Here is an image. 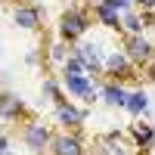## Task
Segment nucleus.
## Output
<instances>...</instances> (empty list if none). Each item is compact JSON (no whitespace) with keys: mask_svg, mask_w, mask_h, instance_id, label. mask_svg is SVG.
Returning a JSON list of instances; mask_svg holds the SVG:
<instances>
[{"mask_svg":"<svg viewBox=\"0 0 155 155\" xmlns=\"http://www.w3.org/2000/svg\"><path fill=\"white\" fill-rule=\"evenodd\" d=\"M90 25H93V19H90V12L81 9V6H68L59 12V41H65L68 47H74L81 37L90 34Z\"/></svg>","mask_w":155,"mask_h":155,"instance_id":"1","label":"nucleus"},{"mask_svg":"<svg viewBox=\"0 0 155 155\" xmlns=\"http://www.w3.org/2000/svg\"><path fill=\"white\" fill-rule=\"evenodd\" d=\"M50 140H53V130H50V124H44L41 118H34V115H28V118L22 121V143L28 152L41 155L50 149Z\"/></svg>","mask_w":155,"mask_h":155,"instance_id":"2","label":"nucleus"},{"mask_svg":"<svg viewBox=\"0 0 155 155\" xmlns=\"http://www.w3.org/2000/svg\"><path fill=\"white\" fill-rule=\"evenodd\" d=\"M102 74H106V81H134V78H140L137 74V65L127 59L124 50H106Z\"/></svg>","mask_w":155,"mask_h":155,"instance_id":"3","label":"nucleus"},{"mask_svg":"<svg viewBox=\"0 0 155 155\" xmlns=\"http://www.w3.org/2000/svg\"><path fill=\"white\" fill-rule=\"evenodd\" d=\"M71 53L84 62V71L87 74H102V59H106V50H102V44L96 41H90V37H81L74 47H71Z\"/></svg>","mask_w":155,"mask_h":155,"instance_id":"4","label":"nucleus"},{"mask_svg":"<svg viewBox=\"0 0 155 155\" xmlns=\"http://www.w3.org/2000/svg\"><path fill=\"white\" fill-rule=\"evenodd\" d=\"M121 50L127 53V59H130L137 68H143L146 62L155 56V44L149 41L146 34H127V37H124V47H121Z\"/></svg>","mask_w":155,"mask_h":155,"instance_id":"5","label":"nucleus"},{"mask_svg":"<svg viewBox=\"0 0 155 155\" xmlns=\"http://www.w3.org/2000/svg\"><path fill=\"white\" fill-rule=\"evenodd\" d=\"M41 22H44V9L37 6V3H19V6H12V25L22 31H37L41 28Z\"/></svg>","mask_w":155,"mask_h":155,"instance_id":"6","label":"nucleus"},{"mask_svg":"<svg viewBox=\"0 0 155 155\" xmlns=\"http://www.w3.org/2000/svg\"><path fill=\"white\" fill-rule=\"evenodd\" d=\"M50 155H87L84 149V140L78 137L74 130H62V134H53L50 140Z\"/></svg>","mask_w":155,"mask_h":155,"instance_id":"7","label":"nucleus"},{"mask_svg":"<svg viewBox=\"0 0 155 155\" xmlns=\"http://www.w3.org/2000/svg\"><path fill=\"white\" fill-rule=\"evenodd\" d=\"M56 121L62 124V127H65V130H78V127H81L84 121H87V109H81V106H74V102L71 99H59L56 102Z\"/></svg>","mask_w":155,"mask_h":155,"instance_id":"8","label":"nucleus"},{"mask_svg":"<svg viewBox=\"0 0 155 155\" xmlns=\"http://www.w3.org/2000/svg\"><path fill=\"white\" fill-rule=\"evenodd\" d=\"M25 118H28L25 99L12 90H0V121H25Z\"/></svg>","mask_w":155,"mask_h":155,"instance_id":"9","label":"nucleus"},{"mask_svg":"<svg viewBox=\"0 0 155 155\" xmlns=\"http://www.w3.org/2000/svg\"><path fill=\"white\" fill-rule=\"evenodd\" d=\"M93 155H134V143H124V137L118 130H112V134L96 140Z\"/></svg>","mask_w":155,"mask_h":155,"instance_id":"10","label":"nucleus"},{"mask_svg":"<svg viewBox=\"0 0 155 155\" xmlns=\"http://www.w3.org/2000/svg\"><path fill=\"white\" fill-rule=\"evenodd\" d=\"M127 134H130L134 149H149V152H155V130H152V124H149V121L137 118L130 127H127Z\"/></svg>","mask_w":155,"mask_h":155,"instance_id":"11","label":"nucleus"},{"mask_svg":"<svg viewBox=\"0 0 155 155\" xmlns=\"http://www.w3.org/2000/svg\"><path fill=\"white\" fill-rule=\"evenodd\" d=\"M124 99H127V87L121 81H106L99 87V102H106L109 109H124Z\"/></svg>","mask_w":155,"mask_h":155,"instance_id":"12","label":"nucleus"},{"mask_svg":"<svg viewBox=\"0 0 155 155\" xmlns=\"http://www.w3.org/2000/svg\"><path fill=\"white\" fill-rule=\"evenodd\" d=\"M149 16H152V12H146V9H143V16H140L137 6L127 9V12H121V31L124 34H143L146 25H149Z\"/></svg>","mask_w":155,"mask_h":155,"instance_id":"13","label":"nucleus"},{"mask_svg":"<svg viewBox=\"0 0 155 155\" xmlns=\"http://www.w3.org/2000/svg\"><path fill=\"white\" fill-rule=\"evenodd\" d=\"M124 112L130 115V118H143V115L149 112V96H146V90H127Z\"/></svg>","mask_w":155,"mask_h":155,"instance_id":"14","label":"nucleus"},{"mask_svg":"<svg viewBox=\"0 0 155 155\" xmlns=\"http://www.w3.org/2000/svg\"><path fill=\"white\" fill-rule=\"evenodd\" d=\"M93 22L96 25H102V28H109V31H121V16L115 9H109L106 3H93Z\"/></svg>","mask_w":155,"mask_h":155,"instance_id":"15","label":"nucleus"},{"mask_svg":"<svg viewBox=\"0 0 155 155\" xmlns=\"http://www.w3.org/2000/svg\"><path fill=\"white\" fill-rule=\"evenodd\" d=\"M41 96L47 102H53V106H56L59 99H65V93H62V87H59L56 78H44V81H41Z\"/></svg>","mask_w":155,"mask_h":155,"instance_id":"16","label":"nucleus"},{"mask_svg":"<svg viewBox=\"0 0 155 155\" xmlns=\"http://www.w3.org/2000/svg\"><path fill=\"white\" fill-rule=\"evenodd\" d=\"M59 74H87V71H84V62L78 59L74 53H68V56H65V62L59 65Z\"/></svg>","mask_w":155,"mask_h":155,"instance_id":"17","label":"nucleus"},{"mask_svg":"<svg viewBox=\"0 0 155 155\" xmlns=\"http://www.w3.org/2000/svg\"><path fill=\"white\" fill-rule=\"evenodd\" d=\"M71 53V47L65 44V41H56L53 47H50V53H47V59L50 62H56V65H62V62H65V56Z\"/></svg>","mask_w":155,"mask_h":155,"instance_id":"18","label":"nucleus"},{"mask_svg":"<svg viewBox=\"0 0 155 155\" xmlns=\"http://www.w3.org/2000/svg\"><path fill=\"white\" fill-rule=\"evenodd\" d=\"M99 3H106L109 9H115L121 16V12H127V9H134L137 6V0H99Z\"/></svg>","mask_w":155,"mask_h":155,"instance_id":"19","label":"nucleus"},{"mask_svg":"<svg viewBox=\"0 0 155 155\" xmlns=\"http://www.w3.org/2000/svg\"><path fill=\"white\" fill-rule=\"evenodd\" d=\"M37 62H41V53H37V50H28V53H25V65H37Z\"/></svg>","mask_w":155,"mask_h":155,"instance_id":"20","label":"nucleus"},{"mask_svg":"<svg viewBox=\"0 0 155 155\" xmlns=\"http://www.w3.org/2000/svg\"><path fill=\"white\" fill-rule=\"evenodd\" d=\"M143 71H146V78H149V81H155V56H152L146 65H143Z\"/></svg>","mask_w":155,"mask_h":155,"instance_id":"21","label":"nucleus"},{"mask_svg":"<svg viewBox=\"0 0 155 155\" xmlns=\"http://www.w3.org/2000/svg\"><path fill=\"white\" fill-rule=\"evenodd\" d=\"M137 6H143L146 12H155V0H137Z\"/></svg>","mask_w":155,"mask_h":155,"instance_id":"22","label":"nucleus"},{"mask_svg":"<svg viewBox=\"0 0 155 155\" xmlns=\"http://www.w3.org/2000/svg\"><path fill=\"white\" fill-rule=\"evenodd\" d=\"M3 149H9V137H6V134H0V152H3Z\"/></svg>","mask_w":155,"mask_h":155,"instance_id":"23","label":"nucleus"},{"mask_svg":"<svg viewBox=\"0 0 155 155\" xmlns=\"http://www.w3.org/2000/svg\"><path fill=\"white\" fill-rule=\"evenodd\" d=\"M0 155H16V152H12V149H3V152H0Z\"/></svg>","mask_w":155,"mask_h":155,"instance_id":"24","label":"nucleus"},{"mask_svg":"<svg viewBox=\"0 0 155 155\" xmlns=\"http://www.w3.org/2000/svg\"><path fill=\"white\" fill-rule=\"evenodd\" d=\"M152 130H155V121H152Z\"/></svg>","mask_w":155,"mask_h":155,"instance_id":"25","label":"nucleus"},{"mask_svg":"<svg viewBox=\"0 0 155 155\" xmlns=\"http://www.w3.org/2000/svg\"><path fill=\"white\" fill-rule=\"evenodd\" d=\"M0 62H3V56H0Z\"/></svg>","mask_w":155,"mask_h":155,"instance_id":"26","label":"nucleus"},{"mask_svg":"<svg viewBox=\"0 0 155 155\" xmlns=\"http://www.w3.org/2000/svg\"><path fill=\"white\" fill-rule=\"evenodd\" d=\"M31 3H34V0H31Z\"/></svg>","mask_w":155,"mask_h":155,"instance_id":"27","label":"nucleus"}]
</instances>
